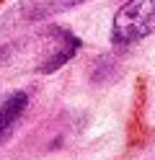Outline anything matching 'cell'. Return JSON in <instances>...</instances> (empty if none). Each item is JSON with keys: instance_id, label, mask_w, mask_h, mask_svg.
I'll return each mask as SVG.
<instances>
[{"instance_id": "6da1fadb", "label": "cell", "mask_w": 155, "mask_h": 160, "mask_svg": "<svg viewBox=\"0 0 155 160\" xmlns=\"http://www.w3.org/2000/svg\"><path fill=\"white\" fill-rule=\"evenodd\" d=\"M155 34V0H127L111 18V47L129 49Z\"/></svg>"}, {"instance_id": "7a4b0ae2", "label": "cell", "mask_w": 155, "mask_h": 160, "mask_svg": "<svg viewBox=\"0 0 155 160\" xmlns=\"http://www.w3.org/2000/svg\"><path fill=\"white\" fill-rule=\"evenodd\" d=\"M39 47H41V54L36 59L34 72L49 75L59 70L67 59L75 57V52L80 49V39L72 31H67L65 26H47V31L39 39Z\"/></svg>"}, {"instance_id": "3957f363", "label": "cell", "mask_w": 155, "mask_h": 160, "mask_svg": "<svg viewBox=\"0 0 155 160\" xmlns=\"http://www.w3.org/2000/svg\"><path fill=\"white\" fill-rule=\"evenodd\" d=\"M83 3L88 0H18L13 11L5 16V26H34L59 13H67Z\"/></svg>"}, {"instance_id": "277c9868", "label": "cell", "mask_w": 155, "mask_h": 160, "mask_svg": "<svg viewBox=\"0 0 155 160\" xmlns=\"http://www.w3.org/2000/svg\"><path fill=\"white\" fill-rule=\"evenodd\" d=\"M28 108V93L26 91H10L0 98V145L10 137V132L21 122V116Z\"/></svg>"}]
</instances>
